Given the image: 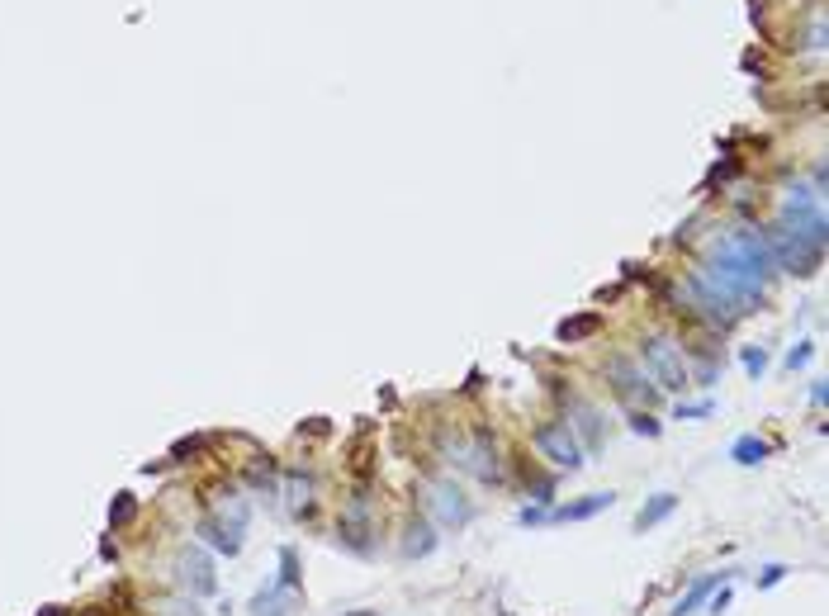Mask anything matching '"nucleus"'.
<instances>
[{"mask_svg": "<svg viewBox=\"0 0 829 616\" xmlns=\"http://www.w3.org/2000/svg\"><path fill=\"white\" fill-rule=\"evenodd\" d=\"M697 275H702L716 294H725L739 313H749V308L763 304L768 280L777 275V266H773L768 242H763L758 228H730V233L711 247V261H706Z\"/></svg>", "mask_w": 829, "mask_h": 616, "instance_id": "obj_1", "label": "nucleus"}, {"mask_svg": "<svg viewBox=\"0 0 829 616\" xmlns=\"http://www.w3.org/2000/svg\"><path fill=\"white\" fill-rule=\"evenodd\" d=\"M763 242H768L773 266L777 271H787V275H815L820 266H825V247H820L815 237H806L801 228H787L782 218L763 233Z\"/></svg>", "mask_w": 829, "mask_h": 616, "instance_id": "obj_2", "label": "nucleus"}, {"mask_svg": "<svg viewBox=\"0 0 829 616\" xmlns=\"http://www.w3.org/2000/svg\"><path fill=\"white\" fill-rule=\"evenodd\" d=\"M441 451H446V460H451L455 470L474 474V479H484V484H498V479H503V470H498V446H493L488 432L465 436L460 427H446V432H441Z\"/></svg>", "mask_w": 829, "mask_h": 616, "instance_id": "obj_3", "label": "nucleus"}, {"mask_svg": "<svg viewBox=\"0 0 829 616\" xmlns=\"http://www.w3.org/2000/svg\"><path fill=\"white\" fill-rule=\"evenodd\" d=\"M640 370L645 380L659 389V394H683L692 375H687V361H683V346L668 342V337H645L640 342Z\"/></svg>", "mask_w": 829, "mask_h": 616, "instance_id": "obj_4", "label": "nucleus"}, {"mask_svg": "<svg viewBox=\"0 0 829 616\" xmlns=\"http://www.w3.org/2000/svg\"><path fill=\"white\" fill-rule=\"evenodd\" d=\"M531 441H536V451L555 465V470H583V446H578V436L569 432V422H541L536 432H531Z\"/></svg>", "mask_w": 829, "mask_h": 616, "instance_id": "obj_5", "label": "nucleus"}, {"mask_svg": "<svg viewBox=\"0 0 829 616\" xmlns=\"http://www.w3.org/2000/svg\"><path fill=\"white\" fill-rule=\"evenodd\" d=\"M176 583H181V593H190V598H214L218 593L214 560L199 545H185L181 555H176Z\"/></svg>", "mask_w": 829, "mask_h": 616, "instance_id": "obj_6", "label": "nucleus"}, {"mask_svg": "<svg viewBox=\"0 0 829 616\" xmlns=\"http://www.w3.org/2000/svg\"><path fill=\"white\" fill-rule=\"evenodd\" d=\"M683 299H687L692 308H697V313H702V318H706L711 327H721V332H725V327H735V318H739V308L730 304L725 294L711 290L702 275H687V280H683Z\"/></svg>", "mask_w": 829, "mask_h": 616, "instance_id": "obj_7", "label": "nucleus"}, {"mask_svg": "<svg viewBox=\"0 0 829 616\" xmlns=\"http://www.w3.org/2000/svg\"><path fill=\"white\" fill-rule=\"evenodd\" d=\"M427 498H432V512L441 526H455V531H460V526L474 522V503L460 493L455 479H432V484H427Z\"/></svg>", "mask_w": 829, "mask_h": 616, "instance_id": "obj_8", "label": "nucleus"}, {"mask_svg": "<svg viewBox=\"0 0 829 616\" xmlns=\"http://www.w3.org/2000/svg\"><path fill=\"white\" fill-rule=\"evenodd\" d=\"M375 522H370V503H365V493H356L351 498V508H346V517L337 522V541L351 550V555H375Z\"/></svg>", "mask_w": 829, "mask_h": 616, "instance_id": "obj_9", "label": "nucleus"}, {"mask_svg": "<svg viewBox=\"0 0 829 616\" xmlns=\"http://www.w3.org/2000/svg\"><path fill=\"white\" fill-rule=\"evenodd\" d=\"M195 536L209 550H218V555H228V560H237L242 555V536H247V526H237V522H228L223 512H209L204 522L195 526Z\"/></svg>", "mask_w": 829, "mask_h": 616, "instance_id": "obj_10", "label": "nucleus"}, {"mask_svg": "<svg viewBox=\"0 0 829 616\" xmlns=\"http://www.w3.org/2000/svg\"><path fill=\"white\" fill-rule=\"evenodd\" d=\"M602 375L612 380V389L621 394V399H645V403H649L654 394H659V389H654V384L645 380V370H640L635 361H626V356H607Z\"/></svg>", "mask_w": 829, "mask_h": 616, "instance_id": "obj_11", "label": "nucleus"}, {"mask_svg": "<svg viewBox=\"0 0 829 616\" xmlns=\"http://www.w3.org/2000/svg\"><path fill=\"white\" fill-rule=\"evenodd\" d=\"M569 432L578 436V446H588V451H602L607 446V436H602V413H597L593 403H583V399H569Z\"/></svg>", "mask_w": 829, "mask_h": 616, "instance_id": "obj_12", "label": "nucleus"}, {"mask_svg": "<svg viewBox=\"0 0 829 616\" xmlns=\"http://www.w3.org/2000/svg\"><path fill=\"white\" fill-rule=\"evenodd\" d=\"M616 503V493H588V498H574V503H559V508L545 512V526H569V522H588L597 512H607Z\"/></svg>", "mask_w": 829, "mask_h": 616, "instance_id": "obj_13", "label": "nucleus"}, {"mask_svg": "<svg viewBox=\"0 0 829 616\" xmlns=\"http://www.w3.org/2000/svg\"><path fill=\"white\" fill-rule=\"evenodd\" d=\"M285 503H289V517H294V522H308V517L318 512V484H313V474H304V470L285 474Z\"/></svg>", "mask_w": 829, "mask_h": 616, "instance_id": "obj_14", "label": "nucleus"}, {"mask_svg": "<svg viewBox=\"0 0 829 616\" xmlns=\"http://www.w3.org/2000/svg\"><path fill=\"white\" fill-rule=\"evenodd\" d=\"M730 579H735V569H721V574H702V579H692V588L678 598V607H673L668 616H692L697 607H706V598H711L721 583H730Z\"/></svg>", "mask_w": 829, "mask_h": 616, "instance_id": "obj_15", "label": "nucleus"}, {"mask_svg": "<svg viewBox=\"0 0 829 616\" xmlns=\"http://www.w3.org/2000/svg\"><path fill=\"white\" fill-rule=\"evenodd\" d=\"M436 545H441V536H436V526L427 517H413L403 526V555L408 560H427V555H436Z\"/></svg>", "mask_w": 829, "mask_h": 616, "instance_id": "obj_16", "label": "nucleus"}, {"mask_svg": "<svg viewBox=\"0 0 829 616\" xmlns=\"http://www.w3.org/2000/svg\"><path fill=\"white\" fill-rule=\"evenodd\" d=\"M673 512H678V493H654V498H649L645 508L635 512V531L645 536V531H654L659 522H668Z\"/></svg>", "mask_w": 829, "mask_h": 616, "instance_id": "obj_17", "label": "nucleus"}, {"mask_svg": "<svg viewBox=\"0 0 829 616\" xmlns=\"http://www.w3.org/2000/svg\"><path fill=\"white\" fill-rule=\"evenodd\" d=\"M294 602H299V593H285V588H275V583H271L266 593H256L247 612H252V616H289V612H294Z\"/></svg>", "mask_w": 829, "mask_h": 616, "instance_id": "obj_18", "label": "nucleus"}, {"mask_svg": "<svg viewBox=\"0 0 829 616\" xmlns=\"http://www.w3.org/2000/svg\"><path fill=\"white\" fill-rule=\"evenodd\" d=\"M768 455H773V446H768L763 436H739L735 446H730V460H735V465H744V470H754V465H763Z\"/></svg>", "mask_w": 829, "mask_h": 616, "instance_id": "obj_19", "label": "nucleus"}, {"mask_svg": "<svg viewBox=\"0 0 829 616\" xmlns=\"http://www.w3.org/2000/svg\"><path fill=\"white\" fill-rule=\"evenodd\" d=\"M275 588H285V593H299V598H304V564H299V550H294V545L280 550V579H275Z\"/></svg>", "mask_w": 829, "mask_h": 616, "instance_id": "obj_20", "label": "nucleus"}, {"mask_svg": "<svg viewBox=\"0 0 829 616\" xmlns=\"http://www.w3.org/2000/svg\"><path fill=\"white\" fill-rule=\"evenodd\" d=\"M597 327H602V313H578V318H564V323L555 327V337L574 346V342H588Z\"/></svg>", "mask_w": 829, "mask_h": 616, "instance_id": "obj_21", "label": "nucleus"}, {"mask_svg": "<svg viewBox=\"0 0 829 616\" xmlns=\"http://www.w3.org/2000/svg\"><path fill=\"white\" fill-rule=\"evenodd\" d=\"M133 517H138V498L133 493H114L109 498V531H124Z\"/></svg>", "mask_w": 829, "mask_h": 616, "instance_id": "obj_22", "label": "nucleus"}, {"mask_svg": "<svg viewBox=\"0 0 829 616\" xmlns=\"http://www.w3.org/2000/svg\"><path fill=\"white\" fill-rule=\"evenodd\" d=\"M204 446H209V436H181L176 446H171V465H185V460H195V455H204Z\"/></svg>", "mask_w": 829, "mask_h": 616, "instance_id": "obj_23", "label": "nucleus"}, {"mask_svg": "<svg viewBox=\"0 0 829 616\" xmlns=\"http://www.w3.org/2000/svg\"><path fill=\"white\" fill-rule=\"evenodd\" d=\"M157 616H204V612H199V602L190 598V593H181V598H162V602H157Z\"/></svg>", "mask_w": 829, "mask_h": 616, "instance_id": "obj_24", "label": "nucleus"}, {"mask_svg": "<svg viewBox=\"0 0 829 616\" xmlns=\"http://www.w3.org/2000/svg\"><path fill=\"white\" fill-rule=\"evenodd\" d=\"M739 365H744L749 380H758V375L768 370V351H763V346H744V351H739Z\"/></svg>", "mask_w": 829, "mask_h": 616, "instance_id": "obj_25", "label": "nucleus"}, {"mask_svg": "<svg viewBox=\"0 0 829 616\" xmlns=\"http://www.w3.org/2000/svg\"><path fill=\"white\" fill-rule=\"evenodd\" d=\"M787 574H792V569H787V564H782V560L763 564V569H758V593H768V588H777V583L787 579Z\"/></svg>", "mask_w": 829, "mask_h": 616, "instance_id": "obj_26", "label": "nucleus"}, {"mask_svg": "<svg viewBox=\"0 0 829 616\" xmlns=\"http://www.w3.org/2000/svg\"><path fill=\"white\" fill-rule=\"evenodd\" d=\"M631 432H640V436H664V422L654 413H631Z\"/></svg>", "mask_w": 829, "mask_h": 616, "instance_id": "obj_27", "label": "nucleus"}, {"mask_svg": "<svg viewBox=\"0 0 829 616\" xmlns=\"http://www.w3.org/2000/svg\"><path fill=\"white\" fill-rule=\"evenodd\" d=\"M811 356H815V342H796L792 351H787V361H782V365H787V370H801V365L811 361Z\"/></svg>", "mask_w": 829, "mask_h": 616, "instance_id": "obj_28", "label": "nucleus"}, {"mask_svg": "<svg viewBox=\"0 0 829 616\" xmlns=\"http://www.w3.org/2000/svg\"><path fill=\"white\" fill-rule=\"evenodd\" d=\"M716 413V403L711 399H702V403H678V422H683V417H711Z\"/></svg>", "mask_w": 829, "mask_h": 616, "instance_id": "obj_29", "label": "nucleus"}, {"mask_svg": "<svg viewBox=\"0 0 829 616\" xmlns=\"http://www.w3.org/2000/svg\"><path fill=\"white\" fill-rule=\"evenodd\" d=\"M545 512H550V508H541V503H531V508H522V512H517V526H545Z\"/></svg>", "mask_w": 829, "mask_h": 616, "instance_id": "obj_30", "label": "nucleus"}, {"mask_svg": "<svg viewBox=\"0 0 829 616\" xmlns=\"http://www.w3.org/2000/svg\"><path fill=\"white\" fill-rule=\"evenodd\" d=\"M825 399H829L825 380H815V384H811V403H815V408H825Z\"/></svg>", "mask_w": 829, "mask_h": 616, "instance_id": "obj_31", "label": "nucleus"}, {"mask_svg": "<svg viewBox=\"0 0 829 616\" xmlns=\"http://www.w3.org/2000/svg\"><path fill=\"white\" fill-rule=\"evenodd\" d=\"M38 616H67V607H57V602H48V607H38Z\"/></svg>", "mask_w": 829, "mask_h": 616, "instance_id": "obj_32", "label": "nucleus"}, {"mask_svg": "<svg viewBox=\"0 0 829 616\" xmlns=\"http://www.w3.org/2000/svg\"><path fill=\"white\" fill-rule=\"evenodd\" d=\"M351 616H375V612H351Z\"/></svg>", "mask_w": 829, "mask_h": 616, "instance_id": "obj_33", "label": "nucleus"}]
</instances>
